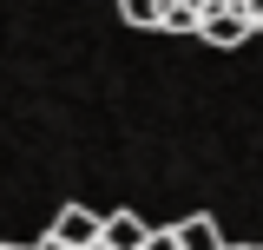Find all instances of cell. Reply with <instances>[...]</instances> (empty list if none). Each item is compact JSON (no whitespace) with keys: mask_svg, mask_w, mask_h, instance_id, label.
<instances>
[{"mask_svg":"<svg viewBox=\"0 0 263 250\" xmlns=\"http://www.w3.org/2000/svg\"><path fill=\"white\" fill-rule=\"evenodd\" d=\"M178 244H184V250H224V237H217L211 218H184V224H178Z\"/></svg>","mask_w":263,"mask_h":250,"instance_id":"cell-4","label":"cell"},{"mask_svg":"<svg viewBox=\"0 0 263 250\" xmlns=\"http://www.w3.org/2000/svg\"><path fill=\"white\" fill-rule=\"evenodd\" d=\"M33 250H72V244H66V237H53V230H46V237H40V244H33Z\"/></svg>","mask_w":263,"mask_h":250,"instance_id":"cell-6","label":"cell"},{"mask_svg":"<svg viewBox=\"0 0 263 250\" xmlns=\"http://www.w3.org/2000/svg\"><path fill=\"white\" fill-rule=\"evenodd\" d=\"M224 250H230V244H224Z\"/></svg>","mask_w":263,"mask_h":250,"instance_id":"cell-10","label":"cell"},{"mask_svg":"<svg viewBox=\"0 0 263 250\" xmlns=\"http://www.w3.org/2000/svg\"><path fill=\"white\" fill-rule=\"evenodd\" d=\"M0 250H33V244H0Z\"/></svg>","mask_w":263,"mask_h":250,"instance_id":"cell-8","label":"cell"},{"mask_svg":"<svg viewBox=\"0 0 263 250\" xmlns=\"http://www.w3.org/2000/svg\"><path fill=\"white\" fill-rule=\"evenodd\" d=\"M145 250H184V244H178V230H152V237H145Z\"/></svg>","mask_w":263,"mask_h":250,"instance_id":"cell-5","label":"cell"},{"mask_svg":"<svg viewBox=\"0 0 263 250\" xmlns=\"http://www.w3.org/2000/svg\"><path fill=\"white\" fill-rule=\"evenodd\" d=\"M250 250H263V244H250Z\"/></svg>","mask_w":263,"mask_h":250,"instance_id":"cell-9","label":"cell"},{"mask_svg":"<svg viewBox=\"0 0 263 250\" xmlns=\"http://www.w3.org/2000/svg\"><path fill=\"white\" fill-rule=\"evenodd\" d=\"M86 250H112V244H105V237H99V244H86Z\"/></svg>","mask_w":263,"mask_h":250,"instance_id":"cell-7","label":"cell"},{"mask_svg":"<svg viewBox=\"0 0 263 250\" xmlns=\"http://www.w3.org/2000/svg\"><path fill=\"white\" fill-rule=\"evenodd\" d=\"M99 237H105L112 250H145V237H152V230H145V224L132 218V211H112V218L99 224Z\"/></svg>","mask_w":263,"mask_h":250,"instance_id":"cell-3","label":"cell"},{"mask_svg":"<svg viewBox=\"0 0 263 250\" xmlns=\"http://www.w3.org/2000/svg\"><path fill=\"white\" fill-rule=\"evenodd\" d=\"M132 27L152 33H191L204 46H237L263 40V0H119Z\"/></svg>","mask_w":263,"mask_h":250,"instance_id":"cell-1","label":"cell"},{"mask_svg":"<svg viewBox=\"0 0 263 250\" xmlns=\"http://www.w3.org/2000/svg\"><path fill=\"white\" fill-rule=\"evenodd\" d=\"M99 211H86V204H66L60 218H53V237H66L72 250H86V244H99Z\"/></svg>","mask_w":263,"mask_h":250,"instance_id":"cell-2","label":"cell"}]
</instances>
